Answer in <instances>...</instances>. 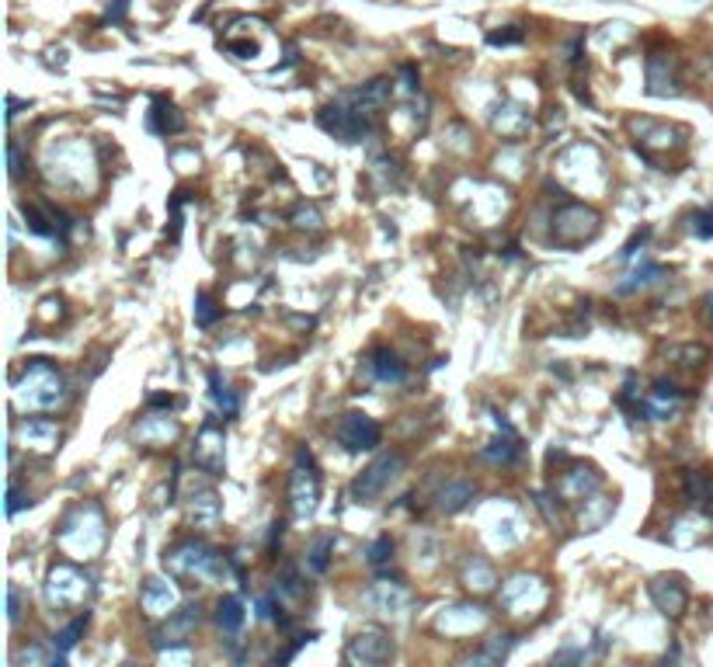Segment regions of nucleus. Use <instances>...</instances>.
<instances>
[{"label": "nucleus", "instance_id": "4", "mask_svg": "<svg viewBox=\"0 0 713 667\" xmlns=\"http://www.w3.org/2000/svg\"><path fill=\"white\" fill-rule=\"evenodd\" d=\"M164 567L171 573H178V577H209V580H220V577L227 573V560H223L213 546H206V542H198V539H189V542H181V546H174V549L164 556Z\"/></svg>", "mask_w": 713, "mask_h": 667}, {"label": "nucleus", "instance_id": "39", "mask_svg": "<svg viewBox=\"0 0 713 667\" xmlns=\"http://www.w3.org/2000/svg\"><path fill=\"white\" fill-rule=\"evenodd\" d=\"M292 226L296 229H310V233H317L321 226H324V216L317 213V205H296V213H292Z\"/></svg>", "mask_w": 713, "mask_h": 667}, {"label": "nucleus", "instance_id": "42", "mask_svg": "<svg viewBox=\"0 0 713 667\" xmlns=\"http://www.w3.org/2000/svg\"><path fill=\"white\" fill-rule=\"evenodd\" d=\"M390 556H393V539H390V536H380L376 542H369V549H365V560H369L373 567L390 563Z\"/></svg>", "mask_w": 713, "mask_h": 667}, {"label": "nucleus", "instance_id": "1", "mask_svg": "<svg viewBox=\"0 0 713 667\" xmlns=\"http://www.w3.org/2000/svg\"><path fill=\"white\" fill-rule=\"evenodd\" d=\"M63 400V376L46 358L25 365L21 379H14V404L21 411H53Z\"/></svg>", "mask_w": 713, "mask_h": 667}, {"label": "nucleus", "instance_id": "37", "mask_svg": "<svg viewBox=\"0 0 713 667\" xmlns=\"http://www.w3.org/2000/svg\"><path fill=\"white\" fill-rule=\"evenodd\" d=\"M685 497L692 501V504H700V508H707L713 501V483L707 473H689L685 477Z\"/></svg>", "mask_w": 713, "mask_h": 667}, {"label": "nucleus", "instance_id": "29", "mask_svg": "<svg viewBox=\"0 0 713 667\" xmlns=\"http://www.w3.org/2000/svg\"><path fill=\"white\" fill-rule=\"evenodd\" d=\"M147 126H150V132H157V136H174V132L185 129V115L171 101H154V112H150Z\"/></svg>", "mask_w": 713, "mask_h": 667}, {"label": "nucleus", "instance_id": "46", "mask_svg": "<svg viewBox=\"0 0 713 667\" xmlns=\"http://www.w3.org/2000/svg\"><path fill=\"white\" fill-rule=\"evenodd\" d=\"M672 354H679V358H682L679 365H700V362H703L710 351L703 348V345H685V348H672Z\"/></svg>", "mask_w": 713, "mask_h": 667}, {"label": "nucleus", "instance_id": "9", "mask_svg": "<svg viewBox=\"0 0 713 667\" xmlns=\"http://www.w3.org/2000/svg\"><path fill=\"white\" fill-rule=\"evenodd\" d=\"M390 657H393V639L387 629H376V626H365L345 646V661L358 667H380L387 664Z\"/></svg>", "mask_w": 713, "mask_h": 667}, {"label": "nucleus", "instance_id": "33", "mask_svg": "<svg viewBox=\"0 0 713 667\" xmlns=\"http://www.w3.org/2000/svg\"><path fill=\"white\" fill-rule=\"evenodd\" d=\"M481 459H487V463H519V459H522L519 435H505V438H494V442H491L484 448V452H481Z\"/></svg>", "mask_w": 713, "mask_h": 667}, {"label": "nucleus", "instance_id": "36", "mask_svg": "<svg viewBox=\"0 0 713 667\" xmlns=\"http://www.w3.org/2000/svg\"><path fill=\"white\" fill-rule=\"evenodd\" d=\"M658 279H665V268H658V264H644V268H637L626 282H619L617 296H630V292H637V288H648L650 282H658Z\"/></svg>", "mask_w": 713, "mask_h": 667}, {"label": "nucleus", "instance_id": "17", "mask_svg": "<svg viewBox=\"0 0 713 667\" xmlns=\"http://www.w3.org/2000/svg\"><path fill=\"white\" fill-rule=\"evenodd\" d=\"M630 129H633V136H637V150H641V157L648 160V163H654V150L679 146V139H672L675 129L661 126V122H654V119H633Z\"/></svg>", "mask_w": 713, "mask_h": 667}, {"label": "nucleus", "instance_id": "6", "mask_svg": "<svg viewBox=\"0 0 713 667\" xmlns=\"http://www.w3.org/2000/svg\"><path fill=\"white\" fill-rule=\"evenodd\" d=\"M599 213L584 202H564L557 213H553V240L560 247H582L588 244L595 233H599Z\"/></svg>", "mask_w": 713, "mask_h": 667}, {"label": "nucleus", "instance_id": "22", "mask_svg": "<svg viewBox=\"0 0 713 667\" xmlns=\"http://www.w3.org/2000/svg\"><path fill=\"white\" fill-rule=\"evenodd\" d=\"M491 129L501 132L505 139H522L533 129V115L522 104H516V101H501L494 108V115H491Z\"/></svg>", "mask_w": 713, "mask_h": 667}, {"label": "nucleus", "instance_id": "41", "mask_svg": "<svg viewBox=\"0 0 713 667\" xmlns=\"http://www.w3.org/2000/svg\"><path fill=\"white\" fill-rule=\"evenodd\" d=\"M279 591H282V595H289V598H299V595H303V577H299V571H296V563H282Z\"/></svg>", "mask_w": 713, "mask_h": 667}, {"label": "nucleus", "instance_id": "7", "mask_svg": "<svg viewBox=\"0 0 713 667\" xmlns=\"http://www.w3.org/2000/svg\"><path fill=\"white\" fill-rule=\"evenodd\" d=\"M289 501H292L296 521L314 518L317 501H321V479L314 473V455H310L306 448L296 452V470H292V477H289Z\"/></svg>", "mask_w": 713, "mask_h": 667}, {"label": "nucleus", "instance_id": "51", "mask_svg": "<svg viewBox=\"0 0 713 667\" xmlns=\"http://www.w3.org/2000/svg\"><path fill=\"white\" fill-rule=\"evenodd\" d=\"M21 504H29V501H25V497H21V494H18V487H14V483H11V487H7V518H14V514H18V508H21Z\"/></svg>", "mask_w": 713, "mask_h": 667}, {"label": "nucleus", "instance_id": "19", "mask_svg": "<svg viewBox=\"0 0 713 667\" xmlns=\"http://www.w3.org/2000/svg\"><path fill=\"white\" fill-rule=\"evenodd\" d=\"M599 487H602V477L591 470V466H571L560 483H557V490H560V497L564 501H591V494H599Z\"/></svg>", "mask_w": 713, "mask_h": 667}, {"label": "nucleus", "instance_id": "23", "mask_svg": "<svg viewBox=\"0 0 713 667\" xmlns=\"http://www.w3.org/2000/svg\"><path fill=\"white\" fill-rule=\"evenodd\" d=\"M679 404H682L679 386H675V382L658 379L654 386H650L648 396H644V417H650V421H668L672 413L679 411Z\"/></svg>", "mask_w": 713, "mask_h": 667}, {"label": "nucleus", "instance_id": "52", "mask_svg": "<svg viewBox=\"0 0 713 667\" xmlns=\"http://www.w3.org/2000/svg\"><path fill=\"white\" fill-rule=\"evenodd\" d=\"M707 317L713 320V292H710V296H707Z\"/></svg>", "mask_w": 713, "mask_h": 667}, {"label": "nucleus", "instance_id": "15", "mask_svg": "<svg viewBox=\"0 0 713 667\" xmlns=\"http://www.w3.org/2000/svg\"><path fill=\"white\" fill-rule=\"evenodd\" d=\"M487 619L491 615H487L484 608H477V604H456V608L442 612L435 619V629L446 636H474L477 629H484Z\"/></svg>", "mask_w": 713, "mask_h": 667}, {"label": "nucleus", "instance_id": "18", "mask_svg": "<svg viewBox=\"0 0 713 667\" xmlns=\"http://www.w3.org/2000/svg\"><path fill=\"white\" fill-rule=\"evenodd\" d=\"M648 595L654 608L661 612V615H668V619H682V612H685V588L679 584V577H654L648 584Z\"/></svg>", "mask_w": 713, "mask_h": 667}, {"label": "nucleus", "instance_id": "49", "mask_svg": "<svg viewBox=\"0 0 713 667\" xmlns=\"http://www.w3.org/2000/svg\"><path fill=\"white\" fill-rule=\"evenodd\" d=\"M648 237H650V229H641V233H633V237H630V244H626V247L619 251V257H623V261H630V257L637 254V247H644V240H648Z\"/></svg>", "mask_w": 713, "mask_h": 667}, {"label": "nucleus", "instance_id": "32", "mask_svg": "<svg viewBox=\"0 0 713 667\" xmlns=\"http://www.w3.org/2000/svg\"><path fill=\"white\" fill-rule=\"evenodd\" d=\"M463 584H466L470 591H477V595H487L498 580H494V571L487 567L484 560L474 556V560H466V567H463Z\"/></svg>", "mask_w": 713, "mask_h": 667}, {"label": "nucleus", "instance_id": "12", "mask_svg": "<svg viewBox=\"0 0 713 667\" xmlns=\"http://www.w3.org/2000/svg\"><path fill=\"white\" fill-rule=\"evenodd\" d=\"M202 622V612L198 604H185V608H174L171 615H164V622L150 633V643L164 650V646H178V643H189V636L198 629Z\"/></svg>", "mask_w": 713, "mask_h": 667}, {"label": "nucleus", "instance_id": "21", "mask_svg": "<svg viewBox=\"0 0 713 667\" xmlns=\"http://www.w3.org/2000/svg\"><path fill=\"white\" fill-rule=\"evenodd\" d=\"M369 604H373L376 612L390 615V619H404L407 608H411V591H407L404 584L380 580V584H373V591H369Z\"/></svg>", "mask_w": 713, "mask_h": 667}, {"label": "nucleus", "instance_id": "26", "mask_svg": "<svg viewBox=\"0 0 713 667\" xmlns=\"http://www.w3.org/2000/svg\"><path fill=\"white\" fill-rule=\"evenodd\" d=\"M345 97H352L358 108H365V112H380V108H387L390 97H393V80L390 77H376V80H369V84H362L356 91H341Z\"/></svg>", "mask_w": 713, "mask_h": 667}, {"label": "nucleus", "instance_id": "13", "mask_svg": "<svg viewBox=\"0 0 713 667\" xmlns=\"http://www.w3.org/2000/svg\"><path fill=\"white\" fill-rule=\"evenodd\" d=\"M679 60L672 53H650L644 73H648V95L650 97H675L679 88Z\"/></svg>", "mask_w": 713, "mask_h": 667}, {"label": "nucleus", "instance_id": "3", "mask_svg": "<svg viewBox=\"0 0 713 667\" xmlns=\"http://www.w3.org/2000/svg\"><path fill=\"white\" fill-rule=\"evenodd\" d=\"M317 126L324 129L327 136L341 139V143H362L369 132H373V112L358 108L352 97L338 95L334 104L321 108L317 115Z\"/></svg>", "mask_w": 713, "mask_h": 667}, {"label": "nucleus", "instance_id": "11", "mask_svg": "<svg viewBox=\"0 0 713 667\" xmlns=\"http://www.w3.org/2000/svg\"><path fill=\"white\" fill-rule=\"evenodd\" d=\"M501 602L512 615H529L536 612L540 604L547 602V588L540 577H529V573H516L505 588H501Z\"/></svg>", "mask_w": 713, "mask_h": 667}, {"label": "nucleus", "instance_id": "5", "mask_svg": "<svg viewBox=\"0 0 713 667\" xmlns=\"http://www.w3.org/2000/svg\"><path fill=\"white\" fill-rule=\"evenodd\" d=\"M101 542H105V521H101L97 508H91V504L73 511L63 521V529H60V546L73 560H91L101 549Z\"/></svg>", "mask_w": 713, "mask_h": 667}, {"label": "nucleus", "instance_id": "20", "mask_svg": "<svg viewBox=\"0 0 713 667\" xmlns=\"http://www.w3.org/2000/svg\"><path fill=\"white\" fill-rule=\"evenodd\" d=\"M178 435H181V424H178L174 417H167V413H150V417H143V421L132 428V438L150 445V448H161V445L174 442Z\"/></svg>", "mask_w": 713, "mask_h": 667}, {"label": "nucleus", "instance_id": "31", "mask_svg": "<svg viewBox=\"0 0 713 667\" xmlns=\"http://www.w3.org/2000/svg\"><path fill=\"white\" fill-rule=\"evenodd\" d=\"M216 622H220V629L223 633H240V626H244V602L237 598V595H227V598H220L216 604Z\"/></svg>", "mask_w": 713, "mask_h": 667}, {"label": "nucleus", "instance_id": "24", "mask_svg": "<svg viewBox=\"0 0 713 667\" xmlns=\"http://www.w3.org/2000/svg\"><path fill=\"white\" fill-rule=\"evenodd\" d=\"M18 438L25 442V448H32V452H53L56 445H60V428H56V421H49V417H29L21 428H18Z\"/></svg>", "mask_w": 713, "mask_h": 667}, {"label": "nucleus", "instance_id": "25", "mask_svg": "<svg viewBox=\"0 0 713 667\" xmlns=\"http://www.w3.org/2000/svg\"><path fill=\"white\" fill-rule=\"evenodd\" d=\"M369 376L376 382H383V386H400L407 379V365L390 348H376L369 354Z\"/></svg>", "mask_w": 713, "mask_h": 667}, {"label": "nucleus", "instance_id": "2", "mask_svg": "<svg viewBox=\"0 0 713 667\" xmlns=\"http://www.w3.org/2000/svg\"><path fill=\"white\" fill-rule=\"evenodd\" d=\"M404 470H407V455H404V452H397V448L380 452V455L352 479V501H356V504H373V501H380L390 490V483L400 477Z\"/></svg>", "mask_w": 713, "mask_h": 667}, {"label": "nucleus", "instance_id": "40", "mask_svg": "<svg viewBox=\"0 0 713 667\" xmlns=\"http://www.w3.org/2000/svg\"><path fill=\"white\" fill-rule=\"evenodd\" d=\"M216 317H220V306L213 303V296H209V292H198V296H195V323H198V327H213Z\"/></svg>", "mask_w": 713, "mask_h": 667}, {"label": "nucleus", "instance_id": "8", "mask_svg": "<svg viewBox=\"0 0 713 667\" xmlns=\"http://www.w3.org/2000/svg\"><path fill=\"white\" fill-rule=\"evenodd\" d=\"M88 595H91V580L73 563H56L46 577V598L53 608H77L88 602Z\"/></svg>", "mask_w": 713, "mask_h": 667}, {"label": "nucleus", "instance_id": "35", "mask_svg": "<svg viewBox=\"0 0 713 667\" xmlns=\"http://www.w3.org/2000/svg\"><path fill=\"white\" fill-rule=\"evenodd\" d=\"M331 553H334V532H321V536H314L310 549H306V563H310V571L324 573L327 563H331Z\"/></svg>", "mask_w": 713, "mask_h": 667}, {"label": "nucleus", "instance_id": "27", "mask_svg": "<svg viewBox=\"0 0 713 667\" xmlns=\"http://www.w3.org/2000/svg\"><path fill=\"white\" fill-rule=\"evenodd\" d=\"M189 518H192L195 529H216L220 518H223V504L213 490H202V494H192V504H189Z\"/></svg>", "mask_w": 713, "mask_h": 667}, {"label": "nucleus", "instance_id": "28", "mask_svg": "<svg viewBox=\"0 0 713 667\" xmlns=\"http://www.w3.org/2000/svg\"><path fill=\"white\" fill-rule=\"evenodd\" d=\"M516 643H519V636H512V633L491 636L484 646H481L474 657H466L463 664H470V667H474V664H501V661L512 654V646H516Z\"/></svg>", "mask_w": 713, "mask_h": 667}, {"label": "nucleus", "instance_id": "48", "mask_svg": "<svg viewBox=\"0 0 713 667\" xmlns=\"http://www.w3.org/2000/svg\"><path fill=\"white\" fill-rule=\"evenodd\" d=\"M400 80H404V91L407 95H418V70L411 63H404L400 66Z\"/></svg>", "mask_w": 713, "mask_h": 667}, {"label": "nucleus", "instance_id": "16", "mask_svg": "<svg viewBox=\"0 0 713 667\" xmlns=\"http://www.w3.org/2000/svg\"><path fill=\"white\" fill-rule=\"evenodd\" d=\"M139 608L150 615V619H164L178 608V588L164 577H147L143 580V591H139Z\"/></svg>", "mask_w": 713, "mask_h": 667}, {"label": "nucleus", "instance_id": "10", "mask_svg": "<svg viewBox=\"0 0 713 667\" xmlns=\"http://www.w3.org/2000/svg\"><path fill=\"white\" fill-rule=\"evenodd\" d=\"M334 438L341 442L345 452H369L376 448L380 438H383V428L362 411H348L338 417V428H334Z\"/></svg>", "mask_w": 713, "mask_h": 667}, {"label": "nucleus", "instance_id": "14", "mask_svg": "<svg viewBox=\"0 0 713 667\" xmlns=\"http://www.w3.org/2000/svg\"><path fill=\"white\" fill-rule=\"evenodd\" d=\"M195 466L206 470L209 477H220L223 473V428L216 421H206L198 438H195V452H192Z\"/></svg>", "mask_w": 713, "mask_h": 667}, {"label": "nucleus", "instance_id": "34", "mask_svg": "<svg viewBox=\"0 0 713 667\" xmlns=\"http://www.w3.org/2000/svg\"><path fill=\"white\" fill-rule=\"evenodd\" d=\"M209 393H213V404H216V411L223 413V417H237L240 411V400H237V393L230 389L227 382L220 379V372H209Z\"/></svg>", "mask_w": 713, "mask_h": 667}, {"label": "nucleus", "instance_id": "43", "mask_svg": "<svg viewBox=\"0 0 713 667\" xmlns=\"http://www.w3.org/2000/svg\"><path fill=\"white\" fill-rule=\"evenodd\" d=\"M689 229H692L696 237H703V240H713V205H710V209H700V213H692Z\"/></svg>", "mask_w": 713, "mask_h": 667}, {"label": "nucleus", "instance_id": "50", "mask_svg": "<svg viewBox=\"0 0 713 667\" xmlns=\"http://www.w3.org/2000/svg\"><path fill=\"white\" fill-rule=\"evenodd\" d=\"M126 11H130V0H112V4L105 7V21H122Z\"/></svg>", "mask_w": 713, "mask_h": 667}, {"label": "nucleus", "instance_id": "45", "mask_svg": "<svg viewBox=\"0 0 713 667\" xmlns=\"http://www.w3.org/2000/svg\"><path fill=\"white\" fill-rule=\"evenodd\" d=\"M7 174H11V181H18L25 174V154H21V146L14 139L7 143Z\"/></svg>", "mask_w": 713, "mask_h": 667}, {"label": "nucleus", "instance_id": "38", "mask_svg": "<svg viewBox=\"0 0 713 667\" xmlns=\"http://www.w3.org/2000/svg\"><path fill=\"white\" fill-rule=\"evenodd\" d=\"M84 626H88V612H84V615H80V619H73V622H70V626H66L63 633H56V636H53V650H56V654H60V661H66V654H70V650H73V646H77V636L84 633Z\"/></svg>", "mask_w": 713, "mask_h": 667}, {"label": "nucleus", "instance_id": "44", "mask_svg": "<svg viewBox=\"0 0 713 667\" xmlns=\"http://www.w3.org/2000/svg\"><path fill=\"white\" fill-rule=\"evenodd\" d=\"M522 38H525V29H522V25H508V29H501V32L487 35V46H519Z\"/></svg>", "mask_w": 713, "mask_h": 667}, {"label": "nucleus", "instance_id": "30", "mask_svg": "<svg viewBox=\"0 0 713 667\" xmlns=\"http://www.w3.org/2000/svg\"><path fill=\"white\" fill-rule=\"evenodd\" d=\"M474 501V483H466V479H456L449 483L446 490H439V497H435V508L442 511V514H459V511L466 508Z\"/></svg>", "mask_w": 713, "mask_h": 667}, {"label": "nucleus", "instance_id": "47", "mask_svg": "<svg viewBox=\"0 0 713 667\" xmlns=\"http://www.w3.org/2000/svg\"><path fill=\"white\" fill-rule=\"evenodd\" d=\"M21 619V591H18V584H7V622L14 626Z\"/></svg>", "mask_w": 713, "mask_h": 667}]
</instances>
